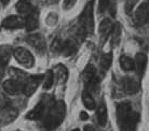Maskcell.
Masks as SVG:
<instances>
[{
  "instance_id": "3",
  "label": "cell",
  "mask_w": 149,
  "mask_h": 131,
  "mask_svg": "<svg viewBox=\"0 0 149 131\" xmlns=\"http://www.w3.org/2000/svg\"><path fill=\"white\" fill-rule=\"evenodd\" d=\"M94 0H91L86 5L84 10L80 15V22L82 28L86 30L88 34H93L94 30Z\"/></svg>"
},
{
  "instance_id": "11",
  "label": "cell",
  "mask_w": 149,
  "mask_h": 131,
  "mask_svg": "<svg viewBox=\"0 0 149 131\" xmlns=\"http://www.w3.org/2000/svg\"><path fill=\"white\" fill-rule=\"evenodd\" d=\"M147 56H146L144 53H138L136 54L134 59V69L136 70L138 75H143L144 72L146 70V67H147Z\"/></svg>"
},
{
  "instance_id": "7",
  "label": "cell",
  "mask_w": 149,
  "mask_h": 131,
  "mask_svg": "<svg viewBox=\"0 0 149 131\" xmlns=\"http://www.w3.org/2000/svg\"><path fill=\"white\" fill-rule=\"evenodd\" d=\"M47 106H48V101H47L45 99H41L40 102H39L34 109L27 114L26 118L31 119V120H37V119L42 118V117L45 115Z\"/></svg>"
},
{
  "instance_id": "23",
  "label": "cell",
  "mask_w": 149,
  "mask_h": 131,
  "mask_svg": "<svg viewBox=\"0 0 149 131\" xmlns=\"http://www.w3.org/2000/svg\"><path fill=\"white\" fill-rule=\"evenodd\" d=\"M112 64V54L111 53H107L104 54L101 58V67L103 70L107 71L109 68L111 67Z\"/></svg>"
},
{
  "instance_id": "28",
  "label": "cell",
  "mask_w": 149,
  "mask_h": 131,
  "mask_svg": "<svg viewBox=\"0 0 149 131\" xmlns=\"http://www.w3.org/2000/svg\"><path fill=\"white\" fill-rule=\"evenodd\" d=\"M116 1L113 0L112 2H110L109 3V7H108V9H109V12H110V14H111V16H115L116 15V12H117V8H116Z\"/></svg>"
},
{
  "instance_id": "22",
  "label": "cell",
  "mask_w": 149,
  "mask_h": 131,
  "mask_svg": "<svg viewBox=\"0 0 149 131\" xmlns=\"http://www.w3.org/2000/svg\"><path fill=\"white\" fill-rule=\"evenodd\" d=\"M74 51H76V45H74V42L69 41V40L63 42V45H62V49H61V52L63 53L65 56H69V55H71Z\"/></svg>"
},
{
  "instance_id": "12",
  "label": "cell",
  "mask_w": 149,
  "mask_h": 131,
  "mask_svg": "<svg viewBox=\"0 0 149 131\" xmlns=\"http://www.w3.org/2000/svg\"><path fill=\"white\" fill-rule=\"evenodd\" d=\"M112 27H113V25H112L111 21L109 19H104L101 22L100 27H98V30H100V34H101V38L103 41L107 40L109 34H111Z\"/></svg>"
},
{
  "instance_id": "25",
  "label": "cell",
  "mask_w": 149,
  "mask_h": 131,
  "mask_svg": "<svg viewBox=\"0 0 149 131\" xmlns=\"http://www.w3.org/2000/svg\"><path fill=\"white\" fill-rule=\"evenodd\" d=\"M57 76H58V79H60L61 82H65V81L67 80L68 71L65 66H60L58 71H57Z\"/></svg>"
},
{
  "instance_id": "20",
  "label": "cell",
  "mask_w": 149,
  "mask_h": 131,
  "mask_svg": "<svg viewBox=\"0 0 149 131\" xmlns=\"http://www.w3.org/2000/svg\"><path fill=\"white\" fill-rule=\"evenodd\" d=\"M95 78H96V69L94 68V66L90 64L84 69V71L82 73V79L86 84V83H89L90 81H92Z\"/></svg>"
},
{
  "instance_id": "5",
  "label": "cell",
  "mask_w": 149,
  "mask_h": 131,
  "mask_svg": "<svg viewBox=\"0 0 149 131\" xmlns=\"http://www.w3.org/2000/svg\"><path fill=\"white\" fill-rule=\"evenodd\" d=\"M43 80V75H31L29 76L27 81L23 85V93L26 95L27 97H29L34 94L36 89L38 88V86L40 85V83Z\"/></svg>"
},
{
  "instance_id": "14",
  "label": "cell",
  "mask_w": 149,
  "mask_h": 131,
  "mask_svg": "<svg viewBox=\"0 0 149 131\" xmlns=\"http://www.w3.org/2000/svg\"><path fill=\"white\" fill-rule=\"evenodd\" d=\"M123 87H124V90L127 91V95L137 94L139 89H141L139 83L133 79H130V78H127V79L123 81Z\"/></svg>"
},
{
  "instance_id": "1",
  "label": "cell",
  "mask_w": 149,
  "mask_h": 131,
  "mask_svg": "<svg viewBox=\"0 0 149 131\" xmlns=\"http://www.w3.org/2000/svg\"><path fill=\"white\" fill-rule=\"evenodd\" d=\"M117 121L120 131H136L139 114L132 109L129 102H121L117 106Z\"/></svg>"
},
{
  "instance_id": "9",
  "label": "cell",
  "mask_w": 149,
  "mask_h": 131,
  "mask_svg": "<svg viewBox=\"0 0 149 131\" xmlns=\"http://www.w3.org/2000/svg\"><path fill=\"white\" fill-rule=\"evenodd\" d=\"M23 83L16 80H7L3 83V89L4 91L9 95L15 96L19 95L21 91H23Z\"/></svg>"
},
{
  "instance_id": "16",
  "label": "cell",
  "mask_w": 149,
  "mask_h": 131,
  "mask_svg": "<svg viewBox=\"0 0 149 131\" xmlns=\"http://www.w3.org/2000/svg\"><path fill=\"white\" fill-rule=\"evenodd\" d=\"M24 21H25L24 27L27 29V31H33V30H35L38 27V24H39L37 12L36 11L31 12L30 14L27 15V17Z\"/></svg>"
},
{
  "instance_id": "17",
  "label": "cell",
  "mask_w": 149,
  "mask_h": 131,
  "mask_svg": "<svg viewBox=\"0 0 149 131\" xmlns=\"http://www.w3.org/2000/svg\"><path fill=\"white\" fill-rule=\"evenodd\" d=\"M96 119L100 126L104 127L107 123V108L104 103H102L96 111Z\"/></svg>"
},
{
  "instance_id": "2",
  "label": "cell",
  "mask_w": 149,
  "mask_h": 131,
  "mask_svg": "<svg viewBox=\"0 0 149 131\" xmlns=\"http://www.w3.org/2000/svg\"><path fill=\"white\" fill-rule=\"evenodd\" d=\"M66 115V104L64 101L54 102L43 116V128L47 131H53L63 123Z\"/></svg>"
},
{
  "instance_id": "21",
  "label": "cell",
  "mask_w": 149,
  "mask_h": 131,
  "mask_svg": "<svg viewBox=\"0 0 149 131\" xmlns=\"http://www.w3.org/2000/svg\"><path fill=\"white\" fill-rule=\"evenodd\" d=\"M121 25L119 23H117L113 25L112 27V31H111V36H112V45L113 46H117V45L120 43V40H121Z\"/></svg>"
},
{
  "instance_id": "18",
  "label": "cell",
  "mask_w": 149,
  "mask_h": 131,
  "mask_svg": "<svg viewBox=\"0 0 149 131\" xmlns=\"http://www.w3.org/2000/svg\"><path fill=\"white\" fill-rule=\"evenodd\" d=\"M120 67L124 71H132L134 70V59H132L131 57L127 55H122L120 57Z\"/></svg>"
},
{
  "instance_id": "31",
  "label": "cell",
  "mask_w": 149,
  "mask_h": 131,
  "mask_svg": "<svg viewBox=\"0 0 149 131\" xmlns=\"http://www.w3.org/2000/svg\"><path fill=\"white\" fill-rule=\"evenodd\" d=\"M3 74H4V69H1V68H0V82H1V80H2Z\"/></svg>"
},
{
  "instance_id": "24",
  "label": "cell",
  "mask_w": 149,
  "mask_h": 131,
  "mask_svg": "<svg viewBox=\"0 0 149 131\" xmlns=\"http://www.w3.org/2000/svg\"><path fill=\"white\" fill-rule=\"evenodd\" d=\"M43 79H45V82H43V88L45 89H50L51 87L53 86V84H54V73H53L52 70H48L45 75L43 76Z\"/></svg>"
},
{
  "instance_id": "13",
  "label": "cell",
  "mask_w": 149,
  "mask_h": 131,
  "mask_svg": "<svg viewBox=\"0 0 149 131\" xmlns=\"http://www.w3.org/2000/svg\"><path fill=\"white\" fill-rule=\"evenodd\" d=\"M16 11L19 12V14H30L31 12L35 11L34 5L31 3V0H19L16 2Z\"/></svg>"
},
{
  "instance_id": "4",
  "label": "cell",
  "mask_w": 149,
  "mask_h": 131,
  "mask_svg": "<svg viewBox=\"0 0 149 131\" xmlns=\"http://www.w3.org/2000/svg\"><path fill=\"white\" fill-rule=\"evenodd\" d=\"M13 55H14L15 59L17 60V62L21 64L22 66H24V67L31 68L35 64V59L33 54L28 49H24V47H17V49H15Z\"/></svg>"
},
{
  "instance_id": "32",
  "label": "cell",
  "mask_w": 149,
  "mask_h": 131,
  "mask_svg": "<svg viewBox=\"0 0 149 131\" xmlns=\"http://www.w3.org/2000/svg\"><path fill=\"white\" fill-rule=\"evenodd\" d=\"M0 1L3 3V5H7V4L9 3V1H10V0H0Z\"/></svg>"
},
{
  "instance_id": "30",
  "label": "cell",
  "mask_w": 149,
  "mask_h": 131,
  "mask_svg": "<svg viewBox=\"0 0 149 131\" xmlns=\"http://www.w3.org/2000/svg\"><path fill=\"white\" fill-rule=\"evenodd\" d=\"M84 131H95V130L93 129L92 126H86V127H84Z\"/></svg>"
},
{
  "instance_id": "15",
  "label": "cell",
  "mask_w": 149,
  "mask_h": 131,
  "mask_svg": "<svg viewBox=\"0 0 149 131\" xmlns=\"http://www.w3.org/2000/svg\"><path fill=\"white\" fill-rule=\"evenodd\" d=\"M12 49L9 45H1L0 46V68L4 69L8 64L10 57H11Z\"/></svg>"
},
{
  "instance_id": "29",
  "label": "cell",
  "mask_w": 149,
  "mask_h": 131,
  "mask_svg": "<svg viewBox=\"0 0 149 131\" xmlns=\"http://www.w3.org/2000/svg\"><path fill=\"white\" fill-rule=\"evenodd\" d=\"M80 118H81V120H86L88 118H89V115H88V113L81 112V113H80Z\"/></svg>"
},
{
  "instance_id": "27",
  "label": "cell",
  "mask_w": 149,
  "mask_h": 131,
  "mask_svg": "<svg viewBox=\"0 0 149 131\" xmlns=\"http://www.w3.org/2000/svg\"><path fill=\"white\" fill-rule=\"evenodd\" d=\"M76 1H77V0H64V2H63L64 9H66V10H69L70 8H72L74 5Z\"/></svg>"
},
{
  "instance_id": "26",
  "label": "cell",
  "mask_w": 149,
  "mask_h": 131,
  "mask_svg": "<svg viewBox=\"0 0 149 131\" xmlns=\"http://www.w3.org/2000/svg\"><path fill=\"white\" fill-rule=\"evenodd\" d=\"M110 0H98V12L103 13L105 12L109 7Z\"/></svg>"
},
{
  "instance_id": "6",
  "label": "cell",
  "mask_w": 149,
  "mask_h": 131,
  "mask_svg": "<svg viewBox=\"0 0 149 131\" xmlns=\"http://www.w3.org/2000/svg\"><path fill=\"white\" fill-rule=\"evenodd\" d=\"M27 43L36 49V52L40 55H43L47 49V45H45V38L42 37L40 34H30L29 37L27 38Z\"/></svg>"
},
{
  "instance_id": "8",
  "label": "cell",
  "mask_w": 149,
  "mask_h": 131,
  "mask_svg": "<svg viewBox=\"0 0 149 131\" xmlns=\"http://www.w3.org/2000/svg\"><path fill=\"white\" fill-rule=\"evenodd\" d=\"M24 23H25V21H24L21 16H17V15H10V16H8L7 19H3L2 27L6 28V29H10V30L19 29V28L24 27Z\"/></svg>"
},
{
  "instance_id": "19",
  "label": "cell",
  "mask_w": 149,
  "mask_h": 131,
  "mask_svg": "<svg viewBox=\"0 0 149 131\" xmlns=\"http://www.w3.org/2000/svg\"><path fill=\"white\" fill-rule=\"evenodd\" d=\"M82 101H83V104H84V106H86L88 110L95 109V101H94V98L89 90L86 89L84 91H83V94H82Z\"/></svg>"
},
{
  "instance_id": "33",
  "label": "cell",
  "mask_w": 149,
  "mask_h": 131,
  "mask_svg": "<svg viewBox=\"0 0 149 131\" xmlns=\"http://www.w3.org/2000/svg\"><path fill=\"white\" fill-rule=\"evenodd\" d=\"M72 131H80L79 129H74V130H72Z\"/></svg>"
},
{
  "instance_id": "10",
  "label": "cell",
  "mask_w": 149,
  "mask_h": 131,
  "mask_svg": "<svg viewBox=\"0 0 149 131\" xmlns=\"http://www.w3.org/2000/svg\"><path fill=\"white\" fill-rule=\"evenodd\" d=\"M135 19L139 25H144L149 22V4L144 2L136 9Z\"/></svg>"
}]
</instances>
